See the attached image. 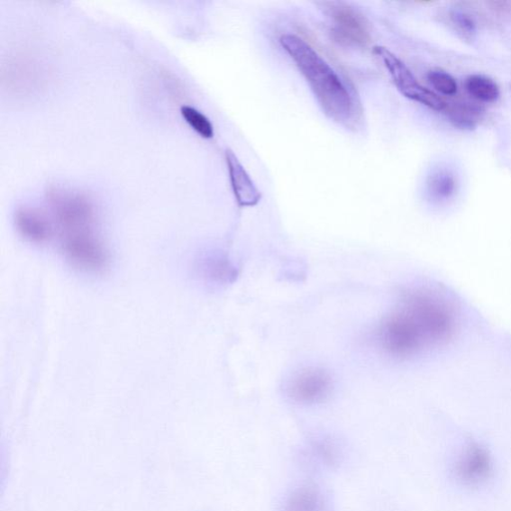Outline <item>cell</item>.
<instances>
[{
  "label": "cell",
  "instance_id": "9c48e42d",
  "mask_svg": "<svg viewBox=\"0 0 511 511\" xmlns=\"http://www.w3.org/2000/svg\"><path fill=\"white\" fill-rule=\"evenodd\" d=\"M466 89L470 95L481 102H495L500 96L499 87L491 78L485 76H470L466 80Z\"/></svg>",
  "mask_w": 511,
  "mask_h": 511
},
{
  "label": "cell",
  "instance_id": "3957f363",
  "mask_svg": "<svg viewBox=\"0 0 511 511\" xmlns=\"http://www.w3.org/2000/svg\"><path fill=\"white\" fill-rule=\"evenodd\" d=\"M494 458L486 445L469 442L455 457L452 473L460 486L479 488L486 486L494 477Z\"/></svg>",
  "mask_w": 511,
  "mask_h": 511
},
{
  "label": "cell",
  "instance_id": "4fadbf2b",
  "mask_svg": "<svg viewBox=\"0 0 511 511\" xmlns=\"http://www.w3.org/2000/svg\"><path fill=\"white\" fill-rule=\"evenodd\" d=\"M427 79H429L433 87L442 95L445 96L457 95L458 83L450 73L441 69L432 70L427 73Z\"/></svg>",
  "mask_w": 511,
  "mask_h": 511
},
{
  "label": "cell",
  "instance_id": "5b68a950",
  "mask_svg": "<svg viewBox=\"0 0 511 511\" xmlns=\"http://www.w3.org/2000/svg\"><path fill=\"white\" fill-rule=\"evenodd\" d=\"M333 379L327 370L306 368L287 380L286 392L292 401L303 406L320 404L332 392Z\"/></svg>",
  "mask_w": 511,
  "mask_h": 511
},
{
  "label": "cell",
  "instance_id": "7c38bea8",
  "mask_svg": "<svg viewBox=\"0 0 511 511\" xmlns=\"http://www.w3.org/2000/svg\"><path fill=\"white\" fill-rule=\"evenodd\" d=\"M455 189V182L452 175L438 172L432 176L429 181V190L433 197L447 199L452 196Z\"/></svg>",
  "mask_w": 511,
  "mask_h": 511
},
{
  "label": "cell",
  "instance_id": "5bb4252c",
  "mask_svg": "<svg viewBox=\"0 0 511 511\" xmlns=\"http://www.w3.org/2000/svg\"><path fill=\"white\" fill-rule=\"evenodd\" d=\"M452 23L463 39L471 41L477 35V23L473 18L463 12L454 11L451 14Z\"/></svg>",
  "mask_w": 511,
  "mask_h": 511
},
{
  "label": "cell",
  "instance_id": "8992f818",
  "mask_svg": "<svg viewBox=\"0 0 511 511\" xmlns=\"http://www.w3.org/2000/svg\"><path fill=\"white\" fill-rule=\"evenodd\" d=\"M324 12L332 21L333 32L339 41L355 45L369 41V23L356 9L342 3H324Z\"/></svg>",
  "mask_w": 511,
  "mask_h": 511
},
{
  "label": "cell",
  "instance_id": "30bf717a",
  "mask_svg": "<svg viewBox=\"0 0 511 511\" xmlns=\"http://www.w3.org/2000/svg\"><path fill=\"white\" fill-rule=\"evenodd\" d=\"M309 453L315 461L326 466H334L342 455L340 444L331 439H317L310 443Z\"/></svg>",
  "mask_w": 511,
  "mask_h": 511
},
{
  "label": "cell",
  "instance_id": "ba28073f",
  "mask_svg": "<svg viewBox=\"0 0 511 511\" xmlns=\"http://www.w3.org/2000/svg\"><path fill=\"white\" fill-rule=\"evenodd\" d=\"M326 501L320 489L314 487H303L295 489L287 497L284 511H324Z\"/></svg>",
  "mask_w": 511,
  "mask_h": 511
},
{
  "label": "cell",
  "instance_id": "8fae6325",
  "mask_svg": "<svg viewBox=\"0 0 511 511\" xmlns=\"http://www.w3.org/2000/svg\"><path fill=\"white\" fill-rule=\"evenodd\" d=\"M181 114L187 123L203 138H212L214 135L213 125L210 120L191 106H182Z\"/></svg>",
  "mask_w": 511,
  "mask_h": 511
},
{
  "label": "cell",
  "instance_id": "7a4b0ae2",
  "mask_svg": "<svg viewBox=\"0 0 511 511\" xmlns=\"http://www.w3.org/2000/svg\"><path fill=\"white\" fill-rule=\"evenodd\" d=\"M280 43L308 82L324 115L347 128L354 125L355 100L329 63L299 36L285 34Z\"/></svg>",
  "mask_w": 511,
  "mask_h": 511
},
{
  "label": "cell",
  "instance_id": "277c9868",
  "mask_svg": "<svg viewBox=\"0 0 511 511\" xmlns=\"http://www.w3.org/2000/svg\"><path fill=\"white\" fill-rule=\"evenodd\" d=\"M374 53L379 59L383 61L397 89L406 98L434 111H443L447 108L445 102L435 93L423 87L413 72L392 51H389L384 46H376Z\"/></svg>",
  "mask_w": 511,
  "mask_h": 511
},
{
  "label": "cell",
  "instance_id": "9a60e30c",
  "mask_svg": "<svg viewBox=\"0 0 511 511\" xmlns=\"http://www.w3.org/2000/svg\"><path fill=\"white\" fill-rule=\"evenodd\" d=\"M476 111L468 106H458L452 109L449 117L454 126L461 129L472 130L477 126Z\"/></svg>",
  "mask_w": 511,
  "mask_h": 511
},
{
  "label": "cell",
  "instance_id": "52a82bcc",
  "mask_svg": "<svg viewBox=\"0 0 511 511\" xmlns=\"http://www.w3.org/2000/svg\"><path fill=\"white\" fill-rule=\"evenodd\" d=\"M226 162L228 166L232 189L241 207H253L261 200V193L257 189L243 165L233 151L227 150Z\"/></svg>",
  "mask_w": 511,
  "mask_h": 511
},
{
  "label": "cell",
  "instance_id": "6da1fadb",
  "mask_svg": "<svg viewBox=\"0 0 511 511\" xmlns=\"http://www.w3.org/2000/svg\"><path fill=\"white\" fill-rule=\"evenodd\" d=\"M439 291L404 294L374 333L378 349L388 357L411 359L441 345L452 333L453 306Z\"/></svg>",
  "mask_w": 511,
  "mask_h": 511
}]
</instances>
